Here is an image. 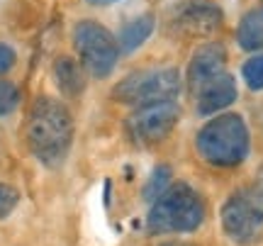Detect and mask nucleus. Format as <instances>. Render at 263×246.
Segmentation results:
<instances>
[{
    "label": "nucleus",
    "instance_id": "nucleus-1",
    "mask_svg": "<svg viewBox=\"0 0 263 246\" xmlns=\"http://www.w3.org/2000/svg\"><path fill=\"white\" fill-rule=\"evenodd\" d=\"M73 142V120L64 103L57 98H37L27 115V146L32 156L57 168L66 159Z\"/></svg>",
    "mask_w": 263,
    "mask_h": 246
},
{
    "label": "nucleus",
    "instance_id": "nucleus-2",
    "mask_svg": "<svg viewBox=\"0 0 263 246\" xmlns=\"http://www.w3.org/2000/svg\"><path fill=\"white\" fill-rule=\"evenodd\" d=\"M195 149L200 159L217 168H234L251 152V137L244 117L236 112H222L197 132Z\"/></svg>",
    "mask_w": 263,
    "mask_h": 246
},
{
    "label": "nucleus",
    "instance_id": "nucleus-3",
    "mask_svg": "<svg viewBox=\"0 0 263 246\" xmlns=\"http://www.w3.org/2000/svg\"><path fill=\"white\" fill-rule=\"evenodd\" d=\"M205 219V202L188 183H171L166 193L151 202L146 229L151 234L195 232Z\"/></svg>",
    "mask_w": 263,
    "mask_h": 246
},
{
    "label": "nucleus",
    "instance_id": "nucleus-4",
    "mask_svg": "<svg viewBox=\"0 0 263 246\" xmlns=\"http://www.w3.org/2000/svg\"><path fill=\"white\" fill-rule=\"evenodd\" d=\"M180 88L183 81L178 68H149V71H134L124 76L112 88V98L129 107H141L151 103L176 100Z\"/></svg>",
    "mask_w": 263,
    "mask_h": 246
},
{
    "label": "nucleus",
    "instance_id": "nucleus-5",
    "mask_svg": "<svg viewBox=\"0 0 263 246\" xmlns=\"http://www.w3.org/2000/svg\"><path fill=\"white\" fill-rule=\"evenodd\" d=\"M73 49L78 64L88 76L103 81L115 71L120 59V44L115 42L110 29H105L95 20H81L73 27Z\"/></svg>",
    "mask_w": 263,
    "mask_h": 246
},
{
    "label": "nucleus",
    "instance_id": "nucleus-6",
    "mask_svg": "<svg viewBox=\"0 0 263 246\" xmlns=\"http://www.w3.org/2000/svg\"><path fill=\"white\" fill-rule=\"evenodd\" d=\"M222 229L234 244L251 246L263 237V190L241 188L222 205Z\"/></svg>",
    "mask_w": 263,
    "mask_h": 246
},
{
    "label": "nucleus",
    "instance_id": "nucleus-7",
    "mask_svg": "<svg viewBox=\"0 0 263 246\" xmlns=\"http://www.w3.org/2000/svg\"><path fill=\"white\" fill-rule=\"evenodd\" d=\"M178 120L180 107L176 105V100L141 105V107H134V112L127 120V134L139 146H154L171 137Z\"/></svg>",
    "mask_w": 263,
    "mask_h": 246
},
{
    "label": "nucleus",
    "instance_id": "nucleus-8",
    "mask_svg": "<svg viewBox=\"0 0 263 246\" xmlns=\"http://www.w3.org/2000/svg\"><path fill=\"white\" fill-rule=\"evenodd\" d=\"M222 10L207 0H190L171 12L168 27L180 37H210L222 27Z\"/></svg>",
    "mask_w": 263,
    "mask_h": 246
},
{
    "label": "nucleus",
    "instance_id": "nucleus-9",
    "mask_svg": "<svg viewBox=\"0 0 263 246\" xmlns=\"http://www.w3.org/2000/svg\"><path fill=\"white\" fill-rule=\"evenodd\" d=\"M236 81L229 71H222L219 76H215L212 81H207L202 88H197L193 98H195V110L197 115H215V112H222L227 110L229 105L236 100Z\"/></svg>",
    "mask_w": 263,
    "mask_h": 246
},
{
    "label": "nucleus",
    "instance_id": "nucleus-10",
    "mask_svg": "<svg viewBox=\"0 0 263 246\" xmlns=\"http://www.w3.org/2000/svg\"><path fill=\"white\" fill-rule=\"evenodd\" d=\"M222 71H227V49L222 44H217V42L200 47L188 64V73H185L188 90L195 93L197 88H202L207 81L219 76Z\"/></svg>",
    "mask_w": 263,
    "mask_h": 246
},
{
    "label": "nucleus",
    "instance_id": "nucleus-11",
    "mask_svg": "<svg viewBox=\"0 0 263 246\" xmlns=\"http://www.w3.org/2000/svg\"><path fill=\"white\" fill-rule=\"evenodd\" d=\"M54 81H57V88L64 95L76 98V95L83 93L85 88V71L71 56H59L54 61Z\"/></svg>",
    "mask_w": 263,
    "mask_h": 246
},
{
    "label": "nucleus",
    "instance_id": "nucleus-12",
    "mask_svg": "<svg viewBox=\"0 0 263 246\" xmlns=\"http://www.w3.org/2000/svg\"><path fill=\"white\" fill-rule=\"evenodd\" d=\"M154 27H156V17L151 12H144L139 17L129 20L122 29H120V54H132L146 42V39L154 34Z\"/></svg>",
    "mask_w": 263,
    "mask_h": 246
},
{
    "label": "nucleus",
    "instance_id": "nucleus-13",
    "mask_svg": "<svg viewBox=\"0 0 263 246\" xmlns=\"http://www.w3.org/2000/svg\"><path fill=\"white\" fill-rule=\"evenodd\" d=\"M236 42L244 51H261L263 49V5L251 8L239 20Z\"/></svg>",
    "mask_w": 263,
    "mask_h": 246
},
{
    "label": "nucleus",
    "instance_id": "nucleus-14",
    "mask_svg": "<svg viewBox=\"0 0 263 246\" xmlns=\"http://www.w3.org/2000/svg\"><path fill=\"white\" fill-rule=\"evenodd\" d=\"M168 185H171V168L168 166H156V168L151 171L146 185H144V200H146V202H154L159 195L166 193Z\"/></svg>",
    "mask_w": 263,
    "mask_h": 246
},
{
    "label": "nucleus",
    "instance_id": "nucleus-15",
    "mask_svg": "<svg viewBox=\"0 0 263 246\" xmlns=\"http://www.w3.org/2000/svg\"><path fill=\"white\" fill-rule=\"evenodd\" d=\"M241 76L244 83L249 85V90H263V54L246 59L241 66Z\"/></svg>",
    "mask_w": 263,
    "mask_h": 246
},
{
    "label": "nucleus",
    "instance_id": "nucleus-16",
    "mask_svg": "<svg viewBox=\"0 0 263 246\" xmlns=\"http://www.w3.org/2000/svg\"><path fill=\"white\" fill-rule=\"evenodd\" d=\"M20 105V88L10 81H0V117H8L17 110Z\"/></svg>",
    "mask_w": 263,
    "mask_h": 246
},
{
    "label": "nucleus",
    "instance_id": "nucleus-17",
    "mask_svg": "<svg viewBox=\"0 0 263 246\" xmlns=\"http://www.w3.org/2000/svg\"><path fill=\"white\" fill-rule=\"evenodd\" d=\"M20 205V190L10 183H3L0 180V222L8 219Z\"/></svg>",
    "mask_w": 263,
    "mask_h": 246
},
{
    "label": "nucleus",
    "instance_id": "nucleus-18",
    "mask_svg": "<svg viewBox=\"0 0 263 246\" xmlns=\"http://www.w3.org/2000/svg\"><path fill=\"white\" fill-rule=\"evenodd\" d=\"M15 61H17V54H15V49L5 44V42H0V76L3 73H8L10 68L15 66Z\"/></svg>",
    "mask_w": 263,
    "mask_h": 246
},
{
    "label": "nucleus",
    "instance_id": "nucleus-19",
    "mask_svg": "<svg viewBox=\"0 0 263 246\" xmlns=\"http://www.w3.org/2000/svg\"><path fill=\"white\" fill-rule=\"evenodd\" d=\"M85 3H88V5H100V8H103V5H112V3H120V0H85Z\"/></svg>",
    "mask_w": 263,
    "mask_h": 246
},
{
    "label": "nucleus",
    "instance_id": "nucleus-20",
    "mask_svg": "<svg viewBox=\"0 0 263 246\" xmlns=\"http://www.w3.org/2000/svg\"><path fill=\"white\" fill-rule=\"evenodd\" d=\"M163 246H190V244H163Z\"/></svg>",
    "mask_w": 263,
    "mask_h": 246
},
{
    "label": "nucleus",
    "instance_id": "nucleus-21",
    "mask_svg": "<svg viewBox=\"0 0 263 246\" xmlns=\"http://www.w3.org/2000/svg\"><path fill=\"white\" fill-rule=\"evenodd\" d=\"M261 190H263V166H261Z\"/></svg>",
    "mask_w": 263,
    "mask_h": 246
}]
</instances>
